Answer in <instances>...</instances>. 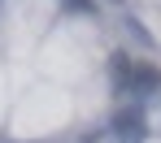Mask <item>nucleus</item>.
Wrapping results in <instances>:
<instances>
[{
  "label": "nucleus",
  "instance_id": "nucleus-2",
  "mask_svg": "<svg viewBox=\"0 0 161 143\" xmlns=\"http://www.w3.org/2000/svg\"><path fill=\"white\" fill-rule=\"evenodd\" d=\"M148 135V126H144V113L139 109H122V113L113 117V139L118 143H144Z\"/></svg>",
  "mask_w": 161,
  "mask_h": 143
},
{
  "label": "nucleus",
  "instance_id": "nucleus-1",
  "mask_svg": "<svg viewBox=\"0 0 161 143\" xmlns=\"http://www.w3.org/2000/svg\"><path fill=\"white\" fill-rule=\"evenodd\" d=\"M113 78H118L122 91H131V95H139V91H157V87H161V74H157V69L135 65V61H126V57L113 61Z\"/></svg>",
  "mask_w": 161,
  "mask_h": 143
},
{
  "label": "nucleus",
  "instance_id": "nucleus-3",
  "mask_svg": "<svg viewBox=\"0 0 161 143\" xmlns=\"http://www.w3.org/2000/svg\"><path fill=\"white\" fill-rule=\"evenodd\" d=\"M83 143H105V139H83Z\"/></svg>",
  "mask_w": 161,
  "mask_h": 143
}]
</instances>
